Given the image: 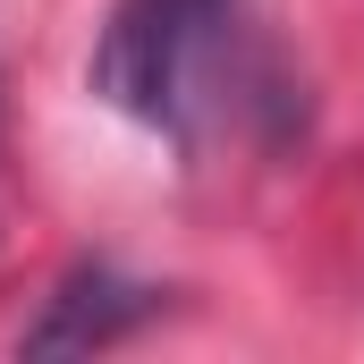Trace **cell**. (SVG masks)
Returning <instances> with one entry per match:
<instances>
[{
	"mask_svg": "<svg viewBox=\"0 0 364 364\" xmlns=\"http://www.w3.org/2000/svg\"><path fill=\"white\" fill-rule=\"evenodd\" d=\"M153 288L144 279H119L110 263H77V272L60 279L51 296H43V314L26 322V356H85V348H110V339H127L136 322H153Z\"/></svg>",
	"mask_w": 364,
	"mask_h": 364,
	"instance_id": "cell-2",
	"label": "cell"
},
{
	"mask_svg": "<svg viewBox=\"0 0 364 364\" xmlns=\"http://www.w3.org/2000/svg\"><path fill=\"white\" fill-rule=\"evenodd\" d=\"M220 43H229V0H110L85 77L110 110L186 136V110L220 68Z\"/></svg>",
	"mask_w": 364,
	"mask_h": 364,
	"instance_id": "cell-1",
	"label": "cell"
}]
</instances>
